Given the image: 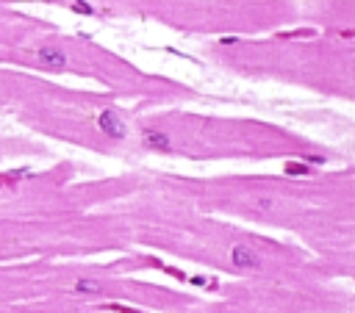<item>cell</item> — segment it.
I'll list each match as a JSON object with an SVG mask.
<instances>
[{"label": "cell", "mask_w": 355, "mask_h": 313, "mask_svg": "<svg viewBox=\"0 0 355 313\" xmlns=\"http://www.w3.org/2000/svg\"><path fill=\"white\" fill-rule=\"evenodd\" d=\"M36 61H39V67H45V70H64L67 67V56H64L61 50L56 47H42V50H36Z\"/></svg>", "instance_id": "1"}, {"label": "cell", "mask_w": 355, "mask_h": 313, "mask_svg": "<svg viewBox=\"0 0 355 313\" xmlns=\"http://www.w3.org/2000/svg\"><path fill=\"white\" fill-rule=\"evenodd\" d=\"M341 36H355V31H344V34H341Z\"/></svg>", "instance_id": "10"}, {"label": "cell", "mask_w": 355, "mask_h": 313, "mask_svg": "<svg viewBox=\"0 0 355 313\" xmlns=\"http://www.w3.org/2000/svg\"><path fill=\"white\" fill-rule=\"evenodd\" d=\"M98 125L105 136H111V139H125V122L117 117L114 111H103L98 117Z\"/></svg>", "instance_id": "2"}, {"label": "cell", "mask_w": 355, "mask_h": 313, "mask_svg": "<svg viewBox=\"0 0 355 313\" xmlns=\"http://www.w3.org/2000/svg\"><path fill=\"white\" fill-rule=\"evenodd\" d=\"M145 141H147V147H155V150H172V141H169L164 133L145 131Z\"/></svg>", "instance_id": "4"}, {"label": "cell", "mask_w": 355, "mask_h": 313, "mask_svg": "<svg viewBox=\"0 0 355 313\" xmlns=\"http://www.w3.org/2000/svg\"><path fill=\"white\" fill-rule=\"evenodd\" d=\"M103 291V285L98 280H78L75 283V294H100Z\"/></svg>", "instance_id": "5"}, {"label": "cell", "mask_w": 355, "mask_h": 313, "mask_svg": "<svg viewBox=\"0 0 355 313\" xmlns=\"http://www.w3.org/2000/svg\"><path fill=\"white\" fill-rule=\"evenodd\" d=\"M308 164H286V175H305Z\"/></svg>", "instance_id": "7"}, {"label": "cell", "mask_w": 355, "mask_h": 313, "mask_svg": "<svg viewBox=\"0 0 355 313\" xmlns=\"http://www.w3.org/2000/svg\"><path fill=\"white\" fill-rule=\"evenodd\" d=\"M72 11H78V14H95V8L89 3H72Z\"/></svg>", "instance_id": "8"}, {"label": "cell", "mask_w": 355, "mask_h": 313, "mask_svg": "<svg viewBox=\"0 0 355 313\" xmlns=\"http://www.w3.org/2000/svg\"><path fill=\"white\" fill-rule=\"evenodd\" d=\"M230 258H233V266H239V269H258L261 266V258L250 247H233Z\"/></svg>", "instance_id": "3"}, {"label": "cell", "mask_w": 355, "mask_h": 313, "mask_svg": "<svg viewBox=\"0 0 355 313\" xmlns=\"http://www.w3.org/2000/svg\"><path fill=\"white\" fill-rule=\"evenodd\" d=\"M105 311H111V313H142L136 311V308H125V305H119V302H108V305H103Z\"/></svg>", "instance_id": "6"}, {"label": "cell", "mask_w": 355, "mask_h": 313, "mask_svg": "<svg viewBox=\"0 0 355 313\" xmlns=\"http://www.w3.org/2000/svg\"><path fill=\"white\" fill-rule=\"evenodd\" d=\"M308 164H325V158H322V155H308Z\"/></svg>", "instance_id": "9"}]
</instances>
